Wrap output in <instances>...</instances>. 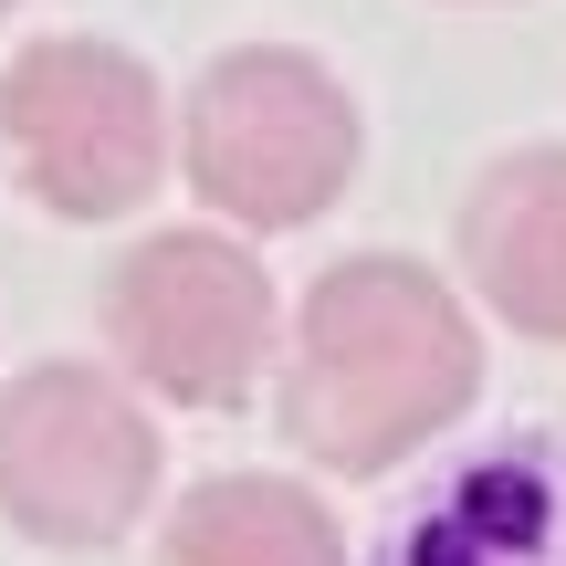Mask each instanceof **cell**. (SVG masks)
I'll use <instances>...</instances> for the list:
<instances>
[{"mask_svg":"<svg viewBox=\"0 0 566 566\" xmlns=\"http://www.w3.org/2000/svg\"><path fill=\"white\" fill-rule=\"evenodd\" d=\"M105 325H116V357L158 399L231 409V399H252V378L273 357V283L221 231H158L116 263Z\"/></svg>","mask_w":566,"mask_h":566,"instance_id":"cell-5","label":"cell"},{"mask_svg":"<svg viewBox=\"0 0 566 566\" xmlns=\"http://www.w3.org/2000/svg\"><path fill=\"white\" fill-rule=\"evenodd\" d=\"M158 566H346V556H336V525H325L315 493L263 483V472H221L179 504Z\"/></svg>","mask_w":566,"mask_h":566,"instance_id":"cell-8","label":"cell"},{"mask_svg":"<svg viewBox=\"0 0 566 566\" xmlns=\"http://www.w3.org/2000/svg\"><path fill=\"white\" fill-rule=\"evenodd\" d=\"M378 566H566V441L514 430V441L451 462L388 525Z\"/></svg>","mask_w":566,"mask_h":566,"instance_id":"cell-6","label":"cell"},{"mask_svg":"<svg viewBox=\"0 0 566 566\" xmlns=\"http://www.w3.org/2000/svg\"><path fill=\"white\" fill-rule=\"evenodd\" d=\"M462 263L504 325L566 336V147L483 168V189L462 200Z\"/></svg>","mask_w":566,"mask_h":566,"instance_id":"cell-7","label":"cell"},{"mask_svg":"<svg viewBox=\"0 0 566 566\" xmlns=\"http://www.w3.org/2000/svg\"><path fill=\"white\" fill-rule=\"evenodd\" d=\"M158 493V430L95 367H32L0 388V514L42 546H105Z\"/></svg>","mask_w":566,"mask_h":566,"instance_id":"cell-4","label":"cell"},{"mask_svg":"<svg viewBox=\"0 0 566 566\" xmlns=\"http://www.w3.org/2000/svg\"><path fill=\"white\" fill-rule=\"evenodd\" d=\"M189 179L210 210L252 231H294L315 210H336V189L357 179V105L315 53H221L189 95Z\"/></svg>","mask_w":566,"mask_h":566,"instance_id":"cell-2","label":"cell"},{"mask_svg":"<svg viewBox=\"0 0 566 566\" xmlns=\"http://www.w3.org/2000/svg\"><path fill=\"white\" fill-rule=\"evenodd\" d=\"M0 137H11L21 189L63 221H116L168 168V116H158L147 63L84 32L32 42L0 74Z\"/></svg>","mask_w":566,"mask_h":566,"instance_id":"cell-3","label":"cell"},{"mask_svg":"<svg viewBox=\"0 0 566 566\" xmlns=\"http://www.w3.org/2000/svg\"><path fill=\"white\" fill-rule=\"evenodd\" d=\"M0 11H11V0H0Z\"/></svg>","mask_w":566,"mask_h":566,"instance_id":"cell-9","label":"cell"},{"mask_svg":"<svg viewBox=\"0 0 566 566\" xmlns=\"http://www.w3.org/2000/svg\"><path fill=\"white\" fill-rule=\"evenodd\" d=\"M472 378H483V346L451 283L367 252V263H336L294 315L283 430L336 472H388L441 420H462Z\"/></svg>","mask_w":566,"mask_h":566,"instance_id":"cell-1","label":"cell"}]
</instances>
